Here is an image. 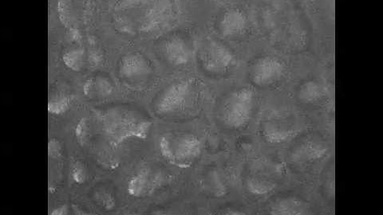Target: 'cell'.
<instances>
[{
  "mask_svg": "<svg viewBox=\"0 0 383 215\" xmlns=\"http://www.w3.org/2000/svg\"><path fill=\"white\" fill-rule=\"evenodd\" d=\"M117 70L122 78L134 79L149 75L152 72V67L143 54L131 53L120 59Z\"/></svg>",
  "mask_w": 383,
  "mask_h": 215,
  "instance_id": "11",
  "label": "cell"
},
{
  "mask_svg": "<svg viewBox=\"0 0 383 215\" xmlns=\"http://www.w3.org/2000/svg\"><path fill=\"white\" fill-rule=\"evenodd\" d=\"M256 106L254 90L249 87L235 90L228 94L220 108L222 124L234 130L249 124Z\"/></svg>",
  "mask_w": 383,
  "mask_h": 215,
  "instance_id": "3",
  "label": "cell"
},
{
  "mask_svg": "<svg viewBox=\"0 0 383 215\" xmlns=\"http://www.w3.org/2000/svg\"><path fill=\"white\" fill-rule=\"evenodd\" d=\"M115 25L117 29L119 30L122 33L125 34H132L133 33V26L131 22L126 20V18H119L115 22Z\"/></svg>",
  "mask_w": 383,
  "mask_h": 215,
  "instance_id": "24",
  "label": "cell"
},
{
  "mask_svg": "<svg viewBox=\"0 0 383 215\" xmlns=\"http://www.w3.org/2000/svg\"><path fill=\"white\" fill-rule=\"evenodd\" d=\"M249 27L248 16L244 11L236 8L225 10L218 23L220 34L227 39L244 35L248 32Z\"/></svg>",
  "mask_w": 383,
  "mask_h": 215,
  "instance_id": "7",
  "label": "cell"
},
{
  "mask_svg": "<svg viewBox=\"0 0 383 215\" xmlns=\"http://www.w3.org/2000/svg\"><path fill=\"white\" fill-rule=\"evenodd\" d=\"M247 190L258 197H263L274 192L276 183L269 180L250 178L246 183Z\"/></svg>",
  "mask_w": 383,
  "mask_h": 215,
  "instance_id": "17",
  "label": "cell"
},
{
  "mask_svg": "<svg viewBox=\"0 0 383 215\" xmlns=\"http://www.w3.org/2000/svg\"><path fill=\"white\" fill-rule=\"evenodd\" d=\"M193 96V85L188 80L172 82L158 95L154 109L160 116H169L184 111Z\"/></svg>",
  "mask_w": 383,
  "mask_h": 215,
  "instance_id": "4",
  "label": "cell"
},
{
  "mask_svg": "<svg viewBox=\"0 0 383 215\" xmlns=\"http://www.w3.org/2000/svg\"><path fill=\"white\" fill-rule=\"evenodd\" d=\"M162 176L153 174L148 168L142 169L129 179L127 184V193L134 198H141L153 192L160 186Z\"/></svg>",
  "mask_w": 383,
  "mask_h": 215,
  "instance_id": "9",
  "label": "cell"
},
{
  "mask_svg": "<svg viewBox=\"0 0 383 215\" xmlns=\"http://www.w3.org/2000/svg\"><path fill=\"white\" fill-rule=\"evenodd\" d=\"M102 125L105 134L114 146L131 139L146 140L151 127L149 121L121 109H111L105 113Z\"/></svg>",
  "mask_w": 383,
  "mask_h": 215,
  "instance_id": "1",
  "label": "cell"
},
{
  "mask_svg": "<svg viewBox=\"0 0 383 215\" xmlns=\"http://www.w3.org/2000/svg\"><path fill=\"white\" fill-rule=\"evenodd\" d=\"M164 56L167 61L176 67L187 66L191 61L190 47L182 37L175 35L167 39L163 47Z\"/></svg>",
  "mask_w": 383,
  "mask_h": 215,
  "instance_id": "12",
  "label": "cell"
},
{
  "mask_svg": "<svg viewBox=\"0 0 383 215\" xmlns=\"http://www.w3.org/2000/svg\"><path fill=\"white\" fill-rule=\"evenodd\" d=\"M329 147L324 141L310 139L302 141L292 153V161L297 164H309L321 161L327 154Z\"/></svg>",
  "mask_w": 383,
  "mask_h": 215,
  "instance_id": "10",
  "label": "cell"
},
{
  "mask_svg": "<svg viewBox=\"0 0 383 215\" xmlns=\"http://www.w3.org/2000/svg\"><path fill=\"white\" fill-rule=\"evenodd\" d=\"M86 58L88 57H86L84 49L78 47L67 51L61 59L68 69L79 72L84 68Z\"/></svg>",
  "mask_w": 383,
  "mask_h": 215,
  "instance_id": "16",
  "label": "cell"
},
{
  "mask_svg": "<svg viewBox=\"0 0 383 215\" xmlns=\"http://www.w3.org/2000/svg\"><path fill=\"white\" fill-rule=\"evenodd\" d=\"M76 137L80 145H85L89 138V124L88 120L82 118L78 122L75 129Z\"/></svg>",
  "mask_w": 383,
  "mask_h": 215,
  "instance_id": "21",
  "label": "cell"
},
{
  "mask_svg": "<svg viewBox=\"0 0 383 215\" xmlns=\"http://www.w3.org/2000/svg\"><path fill=\"white\" fill-rule=\"evenodd\" d=\"M49 157L53 159H59L63 155V147L57 138H52L48 143Z\"/></svg>",
  "mask_w": 383,
  "mask_h": 215,
  "instance_id": "23",
  "label": "cell"
},
{
  "mask_svg": "<svg viewBox=\"0 0 383 215\" xmlns=\"http://www.w3.org/2000/svg\"><path fill=\"white\" fill-rule=\"evenodd\" d=\"M259 134L265 142L280 145L291 142L298 136L299 130L288 123L269 121L259 127Z\"/></svg>",
  "mask_w": 383,
  "mask_h": 215,
  "instance_id": "8",
  "label": "cell"
},
{
  "mask_svg": "<svg viewBox=\"0 0 383 215\" xmlns=\"http://www.w3.org/2000/svg\"><path fill=\"white\" fill-rule=\"evenodd\" d=\"M51 214L53 215H65L68 214V209L66 206H59L54 209Z\"/></svg>",
  "mask_w": 383,
  "mask_h": 215,
  "instance_id": "25",
  "label": "cell"
},
{
  "mask_svg": "<svg viewBox=\"0 0 383 215\" xmlns=\"http://www.w3.org/2000/svg\"><path fill=\"white\" fill-rule=\"evenodd\" d=\"M310 207L297 197H284L271 204L269 214L274 215H306L311 214Z\"/></svg>",
  "mask_w": 383,
  "mask_h": 215,
  "instance_id": "13",
  "label": "cell"
},
{
  "mask_svg": "<svg viewBox=\"0 0 383 215\" xmlns=\"http://www.w3.org/2000/svg\"><path fill=\"white\" fill-rule=\"evenodd\" d=\"M287 66L277 57L263 56L257 59L251 66L249 78L258 87H269L280 82L285 77Z\"/></svg>",
  "mask_w": 383,
  "mask_h": 215,
  "instance_id": "6",
  "label": "cell"
},
{
  "mask_svg": "<svg viewBox=\"0 0 383 215\" xmlns=\"http://www.w3.org/2000/svg\"><path fill=\"white\" fill-rule=\"evenodd\" d=\"M199 59L201 68L212 75H225L237 63L230 49L214 39H208L202 44Z\"/></svg>",
  "mask_w": 383,
  "mask_h": 215,
  "instance_id": "5",
  "label": "cell"
},
{
  "mask_svg": "<svg viewBox=\"0 0 383 215\" xmlns=\"http://www.w3.org/2000/svg\"><path fill=\"white\" fill-rule=\"evenodd\" d=\"M113 89L108 79L98 77L88 80L84 85L83 92L86 96L103 97L112 94Z\"/></svg>",
  "mask_w": 383,
  "mask_h": 215,
  "instance_id": "15",
  "label": "cell"
},
{
  "mask_svg": "<svg viewBox=\"0 0 383 215\" xmlns=\"http://www.w3.org/2000/svg\"><path fill=\"white\" fill-rule=\"evenodd\" d=\"M71 177L72 180L78 185H82L86 183L88 172L82 162L75 161L71 164Z\"/></svg>",
  "mask_w": 383,
  "mask_h": 215,
  "instance_id": "20",
  "label": "cell"
},
{
  "mask_svg": "<svg viewBox=\"0 0 383 215\" xmlns=\"http://www.w3.org/2000/svg\"><path fill=\"white\" fill-rule=\"evenodd\" d=\"M95 198L98 204L105 210L112 211L115 208L116 201L114 195L107 190H98L95 194Z\"/></svg>",
  "mask_w": 383,
  "mask_h": 215,
  "instance_id": "19",
  "label": "cell"
},
{
  "mask_svg": "<svg viewBox=\"0 0 383 215\" xmlns=\"http://www.w3.org/2000/svg\"><path fill=\"white\" fill-rule=\"evenodd\" d=\"M159 151L171 164L188 168L200 157L202 142L192 133L165 134L159 140Z\"/></svg>",
  "mask_w": 383,
  "mask_h": 215,
  "instance_id": "2",
  "label": "cell"
},
{
  "mask_svg": "<svg viewBox=\"0 0 383 215\" xmlns=\"http://www.w3.org/2000/svg\"><path fill=\"white\" fill-rule=\"evenodd\" d=\"M71 106V98L64 94H59L52 97L48 102V111L52 115L64 114Z\"/></svg>",
  "mask_w": 383,
  "mask_h": 215,
  "instance_id": "18",
  "label": "cell"
},
{
  "mask_svg": "<svg viewBox=\"0 0 383 215\" xmlns=\"http://www.w3.org/2000/svg\"><path fill=\"white\" fill-rule=\"evenodd\" d=\"M88 59L92 68H97V67L100 66L104 60L103 53L101 51V49L96 47H93L89 52Z\"/></svg>",
  "mask_w": 383,
  "mask_h": 215,
  "instance_id": "22",
  "label": "cell"
},
{
  "mask_svg": "<svg viewBox=\"0 0 383 215\" xmlns=\"http://www.w3.org/2000/svg\"><path fill=\"white\" fill-rule=\"evenodd\" d=\"M298 100L307 104H318L326 97L324 86L316 80H307L300 85L297 90Z\"/></svg>",
  "mask_w": 383,
  "mask_h": 215,
  "instance_id": "14",
  "label": "cell"
}]
</instances>
